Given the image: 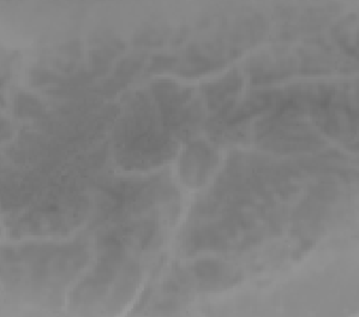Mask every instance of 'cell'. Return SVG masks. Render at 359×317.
I'll return each mask as SVG.
<instances>
[{"instance_id": "6da1fadb", "label": "cell", "mask_w": 359, "mask_h": 317, "mask_svg": "<svg viewBox=\"0 0 359 317\" xmlns=\"http://www.w3.org/2000/svg\"><path fill=\"white\" fill-rule=\"evenodd\" d=\"M214 161L215 156L208 147L203 143H195L184 153L180 171L182 170V175L188 184L201 185L207 180Z\"/></svg>"}, {"instance_id": "7a4b0ae2", "label": "cell", "mask_w": 359, "mask_h": 317, "mask_svg": "<svg viewBox=\"0 0 359 317\" xmlns=\"http://www.w3.org/2000/svg\"><path fill=\"white\" fill-rule=\"evenodd\" d=\"M242 87V79L237 74H232L227 79L217 83L207 84L205 86V93L208 99V104L212 109L215 106L222 104L225 111L231 109V104L233 101L227 100V97L239 90Z\"/></svg>"}, {"instance_id": "3957f363", "label": "cell", "mask_w": 359, "mask_h": 317, "mask_svg": "<svg viewBox=\"0 0 359 317\" xmlns=\"http://www.w3.org/2000/svg\"><path fill=\"white\" fill-rule=\"evenodd\" d=\"M195 273L205 283H217V281H222L226 274H229V271L222 263L202 261L197 263Z\"/></svg>"}, {"instance_id": "277c9868", "label": "cell", "mask_w": 359, "mask_h": 317, "mask_svg": "<svg viewBox=\"0 0 359 317\" xmlns=\"http://www.w3.org/2000/svg\"><path fill=\"white\" fill-rule=\"evenodd\" d=\"M175 62H176L175 57H155L153 63H151V69L148 72H149V74L163 72L166 69H170L175 64Z\"/></svg>"}]
</instances>
